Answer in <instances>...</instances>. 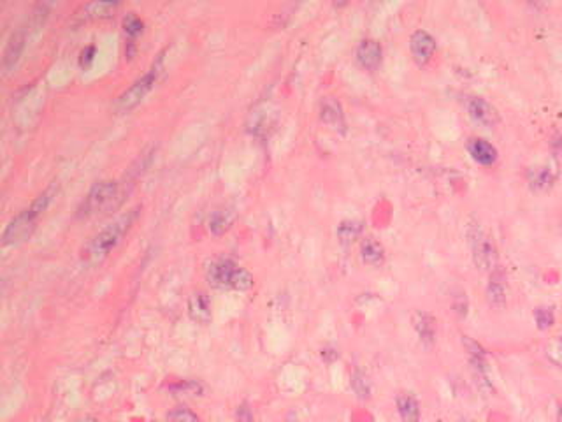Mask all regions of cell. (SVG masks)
I'll return each mask as SVG.
<instances>
[{"label":"cell","instance_id":"cell-17","mask_svg":"<svg viewBox=\"0 0 562 422\" xmlns=\"http://www.w3.org/2000/svg\"><path fill=\"white\" fill-rule=\"evenodd\" d=\"M235 220V211L231 208H220L215 209L208 218V229L209 233L215 236H222L232 227Z\"/></svg>","mask_w":562,"mask_h":422},{"label":"cell","instance_id":"cell-31","mask_svg":"<svg viewBox=\"0 0 562 422\" xmlns=\"http://www.w3.org/2000/svg\"><path fill=\"white\" fill-rule=\"evenodd\" d=\"M77 422H99L95 417H90V415H86V417H81Z\"/></svg>","mask_w":562,"mask_h":422},{"label":"cell","instance_id":"cell-3","mask_svg":"<svg viewBox=\"0 0 562 422\" xmlns=\"http://www.w3.org/2000/svg\"><path fill=\"white\" fill-rule=\"evenodd\" d=\"M206 280L220 291H250L255 280L248 269L232 259H215L206 264Z\"/></svg>","mask_w":562,"mask_h":422},{"label":"cell","instance_id":"cell-13","mask_svg":"<svg viewBox=\"0 0 562 422\" xmlns=\"http://www.w3.org/2000/svg\"><path fill=\"white\" fill-rule=\"evenodd\" d=\"M466 148L469 151V155L481 166H492V164L497 162V157H499L496 146L487 140H483V137H469Z\"/></svg>","mask_w":562,"mask_h":422},{"label":"cell","instance_id":"cell-28","mask_svg":"<svg viewBox=\"0 0 562 422\" xmlns=\"http://www.w3.org/2000/svg\"><path fill=\"white\" fill-rule=\"evenodd\" d=\"M95 46H86L81 51V55H79V66H81V69H88L92 66L93 60H95Z\"/></svg>","mask_w":562,"mask_h":422},{"label":"cell","instance_id":"cell-1","mask_svg":"<svg viewBox=\"0 0 562 422\" xmlns=\"http://www.w3.org/2000/svg\"><path fill=\"white\" fill-rule=\"evenodd\" d=\"M55 194H57V185L48 186L43 194H39L32 201V204L27 209L19 211L14 218H11V222L6 225L4 233H2V244L4 247H16V244H21L30 240L35 227H37L39 218L43 217L44 211L50 208Z\"/></svg>","mask_w":562,"mask_h":422},{"label":"cell","instance_id":"cell-15","mask_svg":"<svg viewBox=\"0 0 562 422\" xmlns=\"http://www.w3.org/2000/svg\"><path fill=\"white\" fill-rule=\"evenodd\" d=\"M188 315L197 324H209L211 322V299L204 292H193L188 299Z\"/></svg>","mask_w":562,"mask_h":422},{"label":"cell","instance_id":"cell-9","mask_svg":"<svg viewBox=\"0 0 562 422\" xmlns=\"http://www.w3.org/2000/svg\"><path fill=\"white\" fill-rule=\"evenodd\" d=\"M466 106L471 117L476 122H480V124L487 125V127H494V125H497L501 122L497 109L487 99L480 97V95H469L466 101Z\"/></svg>","mask_w":562,"mask_h":422},{"label":"cell","instance_id":"cell-30","mask_svg":"<svg viewBox=\"0 0 562 422\" xmlns=\"http://www.w3.org/2000/svg\"><path fill=\"white\" fill-rule=\"evenodd\" d=\"M322 357H324L325 363H332V361L338 359V352L334 349H325L322 350Z\"/></svg>","mask_w":562,"mask_h":422},{"label":"cell","instance_id":"cell-4","mask_svg":"<svg viewBox=\"0 0 562 422\" xmlns=\"http://www.w3.org/2000/svg\"><path fill=\"white\" fill-rule=\"evenodd\" d=\"M48 12H50V9H48L46 4H39L30 15V18L12 32L4 48V55H2V69H4L6 74L11 73L18 66L19 59H21V55L25 51V46H27L28 37H30V32L43 27L48 18Z\"/></svg>","mask_w":562,"mask_h":422},{"label":"cell","instance_id":"cell-22","mask_svg":"<svg viewBox=\"0 0 562 422\" xmlns=\"http://www.w3.org/2000/svg\"><path fill=\"white\" fill-rule=\"evenodd\" d=\"M338 240L343 244H351L357 241L362 234V222L358 220H343L338 225Z\"/></svg>","mask_w":562,"mask_h":422},{"label":"cell","instance_id":"cell-10","mask_svg":"<svg viewBox=\"0 0 562 422\" xmlns=\"http://www.w3.org/2000/svg\"><path fill=\"white\" fill-rule=\"evenodd\" d=\"M355 59L358 66L366 70H376L383 60V48L376 39H362L355 50Z\"/></svg>","mask_w":562,"mask_h":422},{"label":"cell","instance_id":"cell-7","mask_svg":"<svg viewBox=\"0 0 562 422\" xmlns=\"http://www.w3.org/2000/svg\"><path fill=\"white\" fill-rule=\"evenodd\" d=\"M467 241H469L471 253H473V262L480 271L492 273L497 269V248L489 236L483 233L480 225H469L467 227Z\"/></svg>","mask_w":562,"mask_h":422},{"label":"cell","instance_id":"cell-11","mask_svg":"<svg viewBox=\"0 0 562 422\" xmlns=\"http://www.w3.org/2000/svg\"><path fill=\"white\" fill-rule=\"evenodd\" d=\"M487 301L494 308H503L506 305V298H508V285H506V275L505 271L497 267L490 273L489 285H487Z\"/></svg>","mask_w":562,"mask_h":422},{"label":"cell","instance_id":"cell-27","mask_svg":"<svg viewBox=\"0 0 562 422\" xmlns=\"http://www.w3.org/2000/svg\"><path fill=\"white\" fill-rule=\"evenodd\" d=\"M167 421L169 422H200V419L193 414L188 408H174L167 414Z\"/></svg>","mask_w":562,"mask_h":422},{"label":"cell","instance_id":"cell-20","mask_svg":"<svg viewBox=\"0 0 562 422\" xmlns=\"http://www.w3.org/2000/svg\"><path fill=\"white\" fill-rule=\"evenodd\" d=\"M118 8V2H88L79 12L85 20H108L115 16Z\"/></svg>","mask_w":562,"mask_h":422},{"label":"cell","instance_id":"cell-21","mask_svg":"<svg viewBox=\"0 0 562 422\" xmlns=\"http://www.w3.org/2000/svg\"><path fill=\"white\" fill-rule=\"evenodd\" d=\"M360 257H362L364 264L378 267L385 262V248L381 247L380 241L373 240V238H367V240H364L362 244H360Z\"/></svg>","mask_w":562,"mask_h":422},{"label":"cell","instance_id":"cell-33","mask_svg":"<svg viewBox=\"0 0 562 422\" xmlns=\"http://www.w3.org/2000/svg\"><path fill=\"white\" fill-rule=\"evenodd\" d=\"M457 422H474V421H471V419H458Z\"/></svg>","mask_w":562,"mask_h":422},{"label":"cell","instance_id":"cell-16","mask_svg":"<svg viewBox=\"0 0 562 422\" xmlns=\"http://www.w3.org/2000/svg\"><path fill=\"white\" fill-rule=\"evenodd\" d=\"M557 176H559V171L554 164H545V166L532 167V169H529V173H527L529 183H531L532 189H538V190L550 189V186L555 183V180H557Z\"/></svg>","mask_w":562,"mask_h":422},{"label":"cell","instance_id":"cell-2","mask_svg":"<svg viewBox=\"0 0 562 422\" xmlns=\"http://www.w3.org/2000/svg\"><path fill=\"white\" fill-rule=\"evenodd\" d=\"M137 209H130L125 215L116 218L115 222H111L109 225H106L100 233H97L95 236L90 240V243L83 248L81 259L85 260L86 264H99L109 256V253L122 243L127 233L130 231L132 224L137 218Z\"/></svg>","mask_w":562,"mask_h":422},{"label":"cell","instance_id":"cell-18","mask_svg":"<svg viewBox=\"0 0 562 422\" xmlns=\"http://www.w3.org/2000/svg\"><path fill=\"white\" fill-rule=\"evenodd\" d=\"M122 28H124V34H125V39H127V57L128 59H132V55H134V44H135V39H137L139 35H143L144 32V21L139 18L135 12H128V15H125L124 21H122Z\"/></svg>","mask_w":562,"mask_h":422},{"label":"cell","instance_id":"cell-8","mask_svg":"<svg viewBox=\"0 0 562 422\" xmlns=\"http://www.w3.org/2000/svg\"><path fill=\"white\" fill-rule=\"evenodd\" d=\"M409 51L416 64H427L436 53V39L434 35L427 30H415L409 37Z\"/></svg>","mask_w":562,"mask_h":422},{"label":"cell","instance_id":"cell-26","mask_svg":"<svg viewBox=\"0 0 562 422\" xmlns=\"http://www.w3.org/2000/svg\"><path fill=\"white\" fill-rule=\"evenodd\" d=\"M534 320H536V325H538V329H541V331L550 329L555 322L554 310H552L550 306H538V308L534 310Z\"/></svg>","mask_w":562,"mask_h":422},{"label":"cell","instance_id":"cell-34","mask_svg":"<svg viewBox=\"0 0 562 422\" xmlns=\"http://www.w3.org/2000/svg\"><path fill=\"white\" fill-rule=\"evenodd\" d=\"M561 350H562V338H561Z\"/></svg>","mask_w":562,"mask_h":422},{"label":"cell","instance_id":"cell-14","mask_svg":"<svg viewBox=\"0 0 562 422\" xmlns=\"http://www.w3.org/2000/svg\"><path fill=\"white\" fill-rule=\"evenodd\" d=\"M320 118H322L324 124L345 132V127H347V124H345V113L338 99L334 97L322 99V102H320Z\"/></svg>","mask_w":562,"mask_h":422},{"label":"cell","instance_id":"cell-12","mask_svg":"<svg viewBox=\"0 0 562 422\" xmlns=\"http://www.w3.org/2000/svg\"><path fill=\"white\" fill-rule=\"evenodd\" d=\"M411 324L415 333L418 334L420 341L427 347L434 345L436 341V331H438V324H436V318L432 317L431 314L422 310H416L415 314L411 315Z\"/></svg>","mask_w":562,"mask_h":422},{"label":"cell","instance_id":"cell-32","mask_svg":"<svg viewBox=\"0 0 562 422\" xmlns=\"http://www.w3.org/2000/svg\"><path fill=\"white\" fill-rule=\"evenodd\" d=\"M557 419H559V422H562V407L559 408V415H557Z\"/></svg>","mask_w":562,"mask_h":422},{"label":"cell","instance_id":"cell-6","mask_svg":"<svg viewBox=\"0 0 562 422\" xmlns=\"http://www.w3.org/2000/svg\"><path fill=\"white\" fill-rule=\"evenodd\" d=\"M160 73H162V59H158L157 64H153L148 73H144L141 78L135 79V81L132 83L118 99H116L115 111L122 115V113H128L134 108H137L148 93L155 88L158 78H160Z\"/></svg>","mask_w":562,"mask_h":422},{"label":"cell","instance_id":"cell-23","mask_svg":"<svg viewBox=\"0 0 562 422\" xmlns=\"http://www.w3.org/2000/svg\"><path fill=\"white\" fill-rule=\"evenodd\" d=\"M351 389H353V392L358 396V398H362V399L369 398L371 382H369V378H367L366 373L360 372V370H355V372L351 373Z\"/></svg>","mask_w":562,"mask_h":422},{"label":"cell","instance_id":"cell-19","mask_svg":"<svg viewBox=\"0 0 562 422\" xmlns=\"http://www.w3.org/2000/svg\"><path fill=\"white\" fill-rule=\"evenodd\" d=\"M399 417L405 422H420V401L409 392H400L396 398Z\"/></svg>","mask_w":562,"mask_h":422},{"label":"cell","instance_id":"cell-25","mask_svg":"<svg viewBox=\"0 0 562 422\" xmlns=\"http://www.w3.org/2000/svg\"><path fill=\"white\" fill-rule=\"evenodd\" d=\"M169 389L173 392H176V394H188V396H199L204 391L202 383L195 382V380H180V382L169 385Z\"/></svg>","mask_w":562,"mask_h":422},{"label":"cell","instance_id":"cell-5","mask_svg":"<svg viewBox=\"0 0 562 422\" xmlns=\"http://www.w3.org/2000/svg\"><path fill=\"white\" fill-rule=\"evenodd\" d=\"M119 195H122V189L118 182H113V180L97 182L83 199L81 206L77 208V218L95 217V215L106 213L111 208H116L122 199Z\"/></svg>","mask_w":562,"mask_h":422},{"label":"cell","instance_id":"cell-24","mask_svg":"<svg viewBox=\"0 0 562 422\" xmlns=\"http://www.w3.org/2000/svg\"><path fill=\"white\" fill-rule=\"evenodd\" d=\"M452 310H454L455 315L463 318L467 315V310H469V301H467L466 292L461 289V287H455L454 292H452Z\"/></svg>","mask_w":562,"mask_h":422},{"label":"cell","instance_id":"cell-29","mask_svg":"<svg viewBox=\"0 0 562 422\" xmlns=\"http://www.w3.org/2000/svg\"><path fill=\"white\" fill-rule=\"evenodd\" d=\"M235 419H238V422H255V415L251 412L250 405H246V403L239 405L238 410H235Z\"/></svg>","mask_w":562,"mask_h":422}]
</instances>
